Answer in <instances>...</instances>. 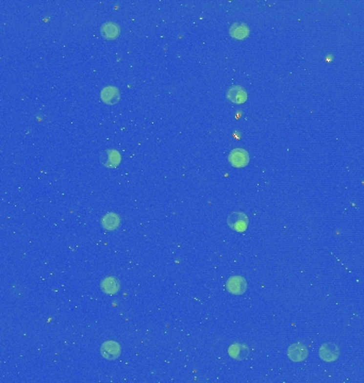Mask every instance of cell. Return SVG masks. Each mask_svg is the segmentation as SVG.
I'll list each match as a JSON object with an SVG mask.
<instances>
[{
  "mask_svg": "<svg viewBox=\"0 0 364 383\" xmlns=\"http://www.w3.org/2000/svg\"><path fill=\"white\" fill-rule=\"evenodd\" d=\"M227 224L232 230L236 232H244L247 229L248 218L246 214L242 212H234L229 214V216L227 217Z\"/></svg>",
  "mask_w": 364,
  "mask_h": 383,
  "instance_id": "obj_1",
  "label": "cell"
},
{
  "mask_svg": "<svg viewBox=\"0 0 364 383\" xmlns=\"http://www.w3.org/2000/svg\"><path fill=\"white\" fill-rule=\"evenodd\" d=\"M319 355L325 362H336L340 357V348L335 343H325L321 346Z\"/></svg>",
  "mask_w": 364,
  "mask_h": 383,
  "instance_id": "obj_2",
  "label": "cell"
},
{
  "mask_svg": "<svg viewBox=\"0 0 364 383\" xmlns=\"http://www.w3.org/2000/svg\"><path fill=\"white\" fill-rule=\"evenodd\" d=\"M226 286L230 294L242 295L247 290V282L244 277L234 276V277H230L229 280L227 281Z\"/></svg>",
  "mask_w": 364,
  "mask_h": 383,
  "instance_id": "obj_3",
  "label": "cell"
},
{
  "mask_svg": "<svg viewBox=\"0 0 364 383\" xmlns=\"http://www.w3.org/2000/svg\"><path fill=\"white\" fill-rule=\"evenodd\" d=\"M228 160L232 166L241 169V167H245L248 164L249 154L245 149L236 148L229 153Z\"/></svg>",
  "mask_w": 364,
  "mask_h": 383,
  "instance_id": "obj_4",
  "label": "cell"
},
{
  "mask_svg": "<svg viewBox=\"0 0 364 383\" xmlns=\"http://www.w3.org/2000/svg\"><path fill=\"white\" fill-rule=\"evenodd\" d=\"M100 352L107 360H115L121 355V346L115 340H107L101 345Z\"/></svg>",
  "mask_w": 364,
  "mask_h": 383,
  "instance_id": "obj_5",
  "label": "cell"
},
{
  "mask_svg": "<svg viewBox=\"0 0 364 383\" xmlns=\"http://www.w3.org/2000/svg\"><path fill=\"white\" fill-rule=\"evenodd\" d=\"M308 354L309 351L307 349V347L300 343L291 345L288 349L289 359L293 362L305 361L308 357Z\"/></svg>",
  "mask_w": 364,
  "mask_h": 383,
  "instance_id": "obj_6",
  "label": "cell"
},
{
  "mask_svg": "<svg viewBox=\"0 0 364 383\" xmlns=\"http://www.w3.org/2000/svg\"><path fill=\"white\" fill-rule=\"evenodd\" d=\"M100 96L104 103L107 105H115L119 101V98H121V94H119L118 88L113 85L104 87Z\"/></svg>",
  "mask_w": 364,
  "mask_h": 383,
  "instance_id": "obj_7",
  "label": "cell"
},
{
  "mask_svg": "<svg viewBox=\"0 0 364 383\" xmlns=\"http://www.w3.org/2000/svg\"><path fill=\"white\" fill-rule=\"evenodd\" d=\"M100 161L106 167H116L121 162V154L114 149H108L100 154Z\"/></svg>",
  "mask_w": 364,
  "mask_h": 383,
  "instance_id": "obj_8",
  "label": "cell"
},
{
  "mask_svg": "<svg viewBox=\"0 0 364 383\" xmlns=\"http://www.w3.org/2000/svg\"><path fill=\"white\" fill-rule=\"evenodd\" d=\"M228 354L232 359H235V360L242 361L245 360L249 356V349L246 345L241 343H235L229 347Z\"/></svg>",
  "mask_w": 364,
  "mask_h": 383,
  "instance_id": "obj_9",
  "label": "cell"
},
{
  "mask_svg": "<svg viewBox=\"0 0 364 383\" xmlns=\"http://www.w3.org/2000/svg\"><path fill=\"white\" fill-rule=\"evenodd\" d=\"M227 98L234 104H243L247 99V94L242 86L236 85L230 87L229 91L227 92Z\"/></svg>",
  "mask_w": 364,
  "mask_h": 383,
  "instance_id": "obj_10",
  "label": "cell"
},
{
  "mask_svg": "<svg viewBox=\"0 0 364 383\" xmlns=\"http://www.w3.org/2000/svg\"><path fill=\"white\" fill-rule=\"evenodd\" d=\"M100 31H101V35H103L105 39L115 40L119 35L121 29H119L117 23L113 22V21H108L101 26Z\"/></svg>",
  "mask_w": 364,
  "mask_h": 383,
  "instance_id": "obj_11",
  "label": "cell"
},
{
  "mask_svg": "<svg viewBox=\"0 0 364 383\" xmlns=\"http://www.w3.org/2000/svg\"><path fill=\"white\" fill-rule=\"evenodd\" d=\"M101 290L108 295H114L119 290V281L115 277H107L100 283Z\"/></svg>",
  "mask_w": 364,
  "mask_h": 383,
  "instance_id": "obj_12",
  "label": "cell"
},
{
  "mask_svg": "<svg viewBox=\"0 0 364 383\" xmlns=\"http://www.w3.org/2000/svg\"><path fill=\"white\" fill-rule=\"evenodd\" d=\"M119 223H121V218H119L118 215L116 213H107L105 216L101 218V225L105 229L109 230V231H113L118 228Z\"/></svg>",
  "mask_w": 364,
  "mask_h": 383,
  "instance_id": "obj_13",
  "label": "cell"
},
{
  "mask_svg": "<svg viewBox=\"0 0 364 383\" xmlns=\"http://www.w3.org/2000/svg\"><path fill=\"white\" fill-rule=\"evenodd\" d=\"M229 33L232 38H235L236 40H244L248 37L249 28L246 23L236 22L230 27Z\"/></svg>",
  "mask_w": 364,
  "mask_h": 383,
  "instance_id": "obj_14",
  "label": "cell"
}]
</instances>
